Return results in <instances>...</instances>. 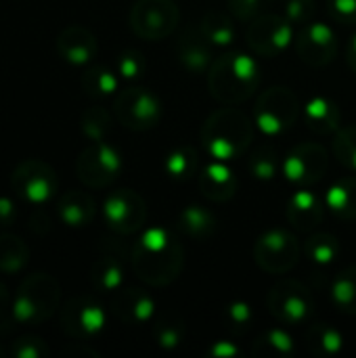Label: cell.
<instances>
[{"label":"cell","instance_id":"1","mask_svg":"<svg viewBox=\"0 0 356 358\" xmlns=\"http://www.w3.org/2000/svg\"><path fill=\"white\" fill-rule=\"evenodd\" d=\"M130 264L143 283L151 287H166L174 283L183 273L185 248L172 231L153 227L141 233L132 245Z\"/></svg>","mask_w":356,"mask_h":358},{"label":"cell","instance_id":"2","mask_svg":"<svg viewBox=\"0 0 356 358\" xmlns=\"http://www.w3.org/2000/svg\"><path fill=\"white\" fill-rule=\"evenodd\" d=\"M254 122L235 107L210 113L201 126V147L210 159L231 162L241 157L254 141Z\"/></svg>","mask_w":356,"mask_h":358},{"label":"cell","instance_id":"3","mask_svg":"<svg viewBox=\"0 0 356 358\" xmlns=\"http://www.w3.org/2000/svg\"><path fill=\"white\" fill-rule=\"evenodd\" d=\"M260 86V67L248 52H225L208 69L210 94L222 105L248 101Z\"/></svg>","mask_w":356,"mask_h":358},{"label":"cell","instance_id":"4","mask_svg":"<svg viewBox=\"0 0 356 358\" xmlns=\"http://www.w3.org/2000/svg\"><path fill=\"white\" fill-rule=\"evenodd\" d=\"M61 287L48 273L29 275L13 296L10 319L17 325H42L59 308Z\"/></svg>","mask_w":356,"mask_h":358},{"label":"cell","instance_id":"5","mask_svg":"<svg viewBox=\"0 0 356 358\" xmlns=\"http://www.w3.org/2000/svg\"><path fill=\"white\" fill-rule=\"evenodd\" d=\"M300 115V101L294 90L273 86L262 90L254 105V126L266 136L285 134Z\"/></svg>","mask_w":356,"mask_h":358},{"label":"cell","instance_id":"6","mask_svg":"<svg viewBox=\"0 0 356 358\" xmlns=\"http://www.w3.org/2000/svg\"><path fill=\"white\" fill-rule=\"evenodd\" d=\"M113 113L124 128L132 132H147L162 120V101L145 86H128L115 96Z\"/></svg>","mask_w":356,"mask_h":358},{"label":"cell","instance_id":"7","mask_svg":"<svg viewBox=\"0 0 356 358\" xmlns=\"http://www.w3.org/2000/svg\"><path fill=\"white\" fill-rule=\"evenodd\" d=\"M269 313L285 327H300L308 323L315 313L311 292L296 279H283L269 289L266 296Z\"/></svg>","mask_w":356,"mask_h":358},{"label":"cell","instance_id":"8","mask_svg":"<svg viewBox=\"0 0 356 358\" xmlns=\"http://www.w3.org/2000/svg\"><path fill=\"white\" fill-rule=\"evenodd\" d=\"M13 193L36 208L48 203L59 191V178L50 164L42 159H25L10 174Z\"/></svg>","mask_w":356,"mask_h":358},{"label":"cell","instance_id":"9","mask_svg":"<svg viewBox=\"0 0 356 358\" xmlns=\"http://www.w3.org/2000/svg\"><path fill=\"white\" fill-rule=\"evenodd\" d=\"M130 29L149 42L168 38L180 21V10L174 0H136L130 8Z\"/></svg>","mask_w":356,"mask_h":358},{"label":"cell","instance_id":"10","mask_svg":"<svg viewBox=\"0 0 356 358\" xmlns=\"http://www.w3.org/2000/svg\"><path fill=\"white\" fill-rule=\"evenodd\" d=\"M302 245L287 229H271L254 243V260L269 275H285L300 260Z\"/></svg>","mask_w":356,"mask_h":358},{"label":"cell","instance_id":"11","mask_svg":"<svg viewBox=\"0 0 356 358\" xmlns=\"http://www.w3.org/2000/svg\"><path fill=\"white\" fill-rule=\"evenodd\" d=\"M122 172V153L105 143H90L76 159V174L82 185L90 189H103L118 180Z\"/></svg>","mask_w":356,"mask_h":358},{"label":"cell","instance_id":"12","mask_svg":"<svg viewBox=\"0 0 356 358\" xmlns=\"http://www.w3.org/2000/svg\"><path fill=\"white\" fill-rule=\"evenodd\" d=\"M107 325L105 308L92 296H76L61 308V329L76 342H90Z\"/></svg>","mask_w":356,"mask_h":358},{"label":"cell","instance_id":"13","mask_svg":"<svg viewBox=\"0 0 356 358\" xmlns=\"http://www.w3.org/2000/svg\"><path fill=\"white\" fill-rule=\"evenodd\" d=\"M283 176L296 187H313L325 178L329 168V153L321 143L306 141L292 147L281 164Z\"/></svg>","mask_w":356,"mask_h":358},{"label":"cell","instance_id":"14","mask_svg":"<svg viewBox=\"0 0 356 358\" xmlns=\"http://www.w3.org/2000/svg\"><path fill=\"white\" fill-rule=\"evenodd\" d=\"M103 218L115 235H134L147 222V203L132 189H115L103 201Z\"/></svg>","mask_w":356,"mask_h":358},{"label":"cell","instance_id":"15","mask_svg":"<svg viewBox=\"0 0 356 358\" xmlns=\"http://www.w3.org/2000/svg\"><path fill=\"white\" fill-rule=\"evenodd\" d=\"M294 25L283 15H262L250 21L245 40L248 46L266 59H275L287 50V46L294 42Z\"/></svg>","mask_w":356,"mask_h":358},{"label":"cell","instance_id":"16","mask_svg":"<svg viewBox=\"0 0 356 358\" xmlns=\"http://www.w3.org/2000/svg\"><path fill=\"white\" fill-rule=\"evenodd\" d=\"M298 57L311 67H325L338 55V36L329 23L308 21L294 38Z\"/></svg>","mask_w":356,"mask_h":358},{"label":"cell","instance_id":"17","mask_svg":"<svg viewBox=\"0 0 356 358\" xmlns=\"http://www.w3.org/2000/svg\"><path fill=\"white\" fill-rule=\"evenodd\" d=\"M155 298L138 287H120L111 300L113 315L130 327H141L153 321L155 317Z\"/></svg>","mask_w":356,"mask_h":358},{"label":"cell","instance_id":"18","mask_svg":"<svg viewBox=\"0 0 356 358\" xmlns=\"http://www.w3.org/2000/svg\"><path fill=\"white\" fill-rule=\"evenodd\" d=\"M325 201L321 195H317L315 191H308L306 187H300L296 189L290 199H287V206H285V214H287V220L290 224L296 229V231H302V233H311L315 231L323 218H325Z\"/></svg>","mask_w":356,"mask_h":358},{"label":"cell","instance_id":"19","mask_svg":"<svg viewBox=\"0 0 356 358\" xmlns=\"http://www.w3.org/2000/svg\"><path fill=\"white\" fill-rule=\"evenodd\" d=\"M57 52L69 65H86L97 57L99 42L97 36L82 25H67L57 36Z\"/></svg>","mask_w":356,"mask_h":358},{"label":"cell","instance_id":"20","mask_svg":"<svg viewBox=\"0 0 356 358\" xmlns=\"http://www.w3.org/2000/svg\"><path fill=\"white\" fill-rule=\"evenodd\" d=\"M212 48L214 46L208 42V38L201 34V29L197 25H193L178 36L176 57L187 71L199 76V73H206L210 69V65L214 63Z\"/></svg>","mask_w":356,"mask_h":358},{"label":"cell","instance_id":"21","mask_svg":"<svg viewBox=\"0 0 356 358\" xmlns=\"http://www.w3.org/2000/svg\"><path fill=\"white\" fill-rule=\"evenodd\" d=\"M197 187L201 195L214 203H227L235 197L239 180L233 174V170L227 166V162L212 159L204 166V170L197 176Z\"/></svg>","mask_w":356,"mask_h":358},{"label":"cell","instance_id":"22","mask_svg":"<svg viewBox=\"0 0 356 358\" xmlns=\"http://www.w3.org/2000/svg\"><path fill=\"white\" fill-rule=\"evenodd\" d=\"M340 122H342V111L334 99L325 94H315L306 101L304 124L313 134H319V136L336 134L342 126Z\"/></svg>","mask_w":356,"mask_h":358},{"label":"cell","instance_id":"23","mask_svg":"<svg viewBox=\"0 0 356 358\" xmlns=\"http://www.w3.org/2000/svg\"><path fill=\"white\" fill-rule=\"evenodd\" d=\"M57 214L61 222L69 229H84L92 224L97 216V203L86 191H67L57 203Z\"/></svg>","mask_w":356,"mask_h":358},{"label":"cell","instance_id":"24","mask_svg":"<svg viewBox=\"0 0 356 358\" xmlns=\"http://www.w3.org/2000/svg\"><path fill=\"white\" fill-rule=\"evenodd\" d=\"M176 227L189 239L199 241V243H206V241H210L216 235V231H218V218L208 208H204L199 203H191V206H187V208L180 210L178 220H176Z\"/></svg>","mask_w":356,"mask_h":358},{"label":"cell","instance_id":"25","mask_svg":"<svg viewBox=\"0 0 356 358\" xmlns=\"http://www.w3.org/2000/svg\"><path fill=\"white\" fill-rule=\"evenodd\" d=\"M325 208L340 220H356V176L338 178L323 195Z\"/></svg>","mask_w":356,"mask_h":358},{"label":"cell","instance_id":"26","mask_svg":"<svg viewBox=\"0 0 356 358\" xmlns=\"http://www.w3.org/2000/svg\"><path fill=\"white\" fill-rule=\"evenodd\" d=\"M90 283L99 294H115L124 283V262L118 254H103L90 266Z\"/></svg>","mask_w":356,"mask_h":358},{"label":"cell","instance_id":"27","mask_svg":"<svg viewBox=\"0 0 356 358\" xmlns=\"http://www.w3.org/2000/svg\"><path fill=\"white\" fill-rule=\"evenodd\" d=\"M304 346L315 358H334L342 352L344 338L329 323H313L304 334Z\"/></svg>","mask_w":356,"mask_h":358},{"label":"cell","instance_id":"28","mask_svg":"<svg viewBox=\"0 0 356 358\" xmlns=\"http://www.w3.org/2000/svg\"><path fill=\"white\" fill-rule=\"evenodd\" d=\"M201 34L208 38V42L212 46H231L237 38V25L233 21L231 15L222 13V10H210L199 19Z\"/></svg>","mask_w":356,"mask_h":358},{"label":"cell","instance_id":"29","mask_svg":"<svg viewBox=\"0 0 356 358\" xmlns=\"http://www.w3.org/2000/svg\"><path fill=\"white\" fill-rule=\"evenodd\" d=\"M252 355L264 358H290L296 355V344L285 327H271L252 344Z\"/></svg>","mask_w":356,"mask_h":358},{"label":"cell","instance_id":"30","mask_svg":"<svg viewBox=\"0 0 356 358\" xmlns=\"http://www.w3.org/2000/svg\"><path fill=\"white\" fill-rule=\"evenodd\" d=\"M164 170L172 180L185 182L193 178L199 170V153L193 145H178L168 151L164 159Z\"/></svg>","mask_w":356,"mask_h":358},{"label":"cell","instance_id":"31","mask_svg":"<svg viewBox=\"0 0 356 358\" xmlns=\"http://www.w3.org/2000/svg\"><path fill=\"white\" fill-rule=\"evenodd\" d=\"M27 262H29L27 243L13 233H0V273L19 275L27 266Z\"/></svg>","mask_w":356,"mask_h":358},{"label":"cell","instance_id":"32","mask_svg":"<svg viewBox=\"0 0 356 358\" xmlns=\"http://www.w3.org/2000/svg\"><path fill=\"white\" fill-rule=\"evenodd\" d=\"M80 84L88 96L103 99V96H111L113 92H118L120 76H118V71H113L105 65H92L82 73Z\"/></svg>","mask_w":356,"mask_h":358},{"label":"cell","instance_id":"33","mask_svg":"<svg viewBox=\"0 0 356 358\" xmlns=\"http://www.w3.org/2000/svg\"><path fill=\"white\" fill-rule=\"evenodd\" d=\"M329 294H332L334 306L340 313L348 317H356V264L336 275Z\"/></svg>","mask_w":356,"mask_h":358},{"label":"cell","instance_id":"34","mask_svg":"<svg viewBox=\"0 0 356 358\" xmlns=\"http://www.w3.org/2000/svg\"><path fill=\"white\" fill-rule=\"evenodd\" d=\"M304 256L317 266H329L340 256V239L332 233H315L304 241Z\"/></svg>","mask_w":356,"mask_h":358},{"label":"cell","instance_id":"35","mask_svg":"<svg viewBox=\"0 0 356 358\" xmlns=\"http://www.w3.org/2000/svg\"><path fill=\"white\" fill-rule=\"evenodd\" d=\"M248 170L254 178L258 180H273L279 172V155H277V149L269 143H260L250 159H248Z\"/></svg>","mask_w":356,"mask_h":358},{"label":"cell","instance_id":"36","mask_svg":"<svg viewBox=\"0 0 356 358\" xmlns=\"http://www.w3.org/2000/svg\"><path fill=\"white\" fill-rule=\"evenodd\" d=\"M80 130L90 141H105L111 132V113L105 107H88L80 117Z\"/></svg>","mask_w":356,"mask_h":358},{"label":"cell","instance_id":"37","mask_svg":"<svg viewBox=\"0 0 356 358\" xmlns=\"http://www.w3.org/2000/svg\"><path fill=\"white\" fill-rule=\"evenodd\" d=\"M153 336L162 350H176L187 338V325L178 317H164L155 323Z\"/></svg>","mask_w":356,"mask_h":358},{"label":"cell","instance_id":"38","mask_svg":"<svg viewBox=\"0 0 356 358\" xmlns=\"http://www.w3.org/2000/svg\"><path fill=\"white\" fill-rule=\"evenodd\" d=\"M334 155L346 170L356 174V126H340L334 136Z\"/></svg>","mask_w":356,"mask_h":358},{"label":"cell","instance_id":"39","mask_svg":"<svg viewBox=\"0 0 356 358\" xmlns=\"http://www.w3.org/2000/svg\"><path fill=\"white\" fill-rule=\"evenodd\" d=\"M225 323L233 334H245L254 323V310L245 300H235L225 308Z\"/></svg>","mask_w":356,"mask_h":358},{"label":"cell","instance_id":"40","mask_svg":"<svg viewBox=\"0 0 356 358\" xmlns=\"http://www.w3.org/2000/svg\"><path fill=\"white\" fill-rule=\"evenodd\" d=\"M147 69V63H145V57L141 50L136 48H126L118 55V61H115V71L120 78L124 80H138Z\"/></svg>","mask_w":356,"mask_h":358},{"label":"cell","instance_id":"41","mask_svg":"<svg viewBox=\"0 0 356 358\" xmlns=\"http://www.w3.org/2000/svg\"><path fill=\"white\" fill-rule=\"evenodd\" d=\"M8 355L15 358H48L50 348L46 346L44 340L36 336H23L13 342V346L8 348Z\"/></svg>","mask_w":356,"mask_h":358},{"label":"cell","instance_id":"42","mask_svg":"<svg viewBox=\"0 0 356 358\" xmlns=\"http://www.w3.org/2000/svg\"><path fill=\"white\" fill-rule=\"evenodd\" d=\"M317 13V2L315 0H287L285 6V17L292 21V25H306L308 21L315 19Z\"/></svg>","mask_w":356,"mask_h":358},{"label":"cell","instance_id":"43","mask_svg":"<svg viewBox=\"0 0 356 358\" xmlns=\"http://www.w3.org/2000/svg\"><path fill=\"white\" fill-rule=\"evenodd\" d=\"M327 13L340 25H356V0H327Z\"/></svg>","mask_w":356,"mask_h":358},{"label":"cell","instance_id":"44","mask_svg":"<svg viewBox=\"0 0 356 358\" xmlns=\"http://www.w3.org/2000/svg\"><path fill=\"white\" fill-rule=\"evenodd\" d=\"M262 8V0H229V13L239 21H254Z\"/></svg>","mask_w":356,"mask_h":358},{"label":"cell","instance_id":"45","mask_svg":"<svg viewBox=\"0 0 356 358\" xmlns=\"http://www.w3.org/2000/svg\"><path fill=\"white\" fill-rule=\"evenodd\" d=\"M206 355L214 358H233L239 357L241 350H239V346H235L231 340H218V342H214V344L206 350Z\"/></svg>","mask_w":356,"mask_h":358},{"label":"cell","instance_id":"46","mask_svg":"<svg viewBox=\"0 0 356 358\" xmlns=\"http://www.w3.org/2000/svg\"><path fill=\"white\" fill-rule=\"evenodd\" d=\"M17 222V206L10 197L0 195V229H8Z\"/></svg>","mask_w":356,"mask_h":358},{"label":"cell","instance_id":"47","mask_svg":"<svg viewBox=\"0 0 356 358\" xmlns=\"http://www.w3.org/2000/svg\"><path fill=\"white\" fill-rule=\"evenodd\" d=\"M29 231L38 237L48 235L50 233V218L44 210H36L29 218Z\"/></svg>","mask_w":356,"mask_h":358},{"label":"cell","instance_id":"48","mask_svg":"<svg viewBox=\"0 0 356 358\" xmlns=\"http://www.w3.org/2000/svg\"><path fill=\"white\" fill-rule=\"evenodd\" d=\"M63 357H88V358H99V352L94 348L88 346V342H73L71 346L61 350Z\"/></svg>","mask_w":356,"mask_h":358},{"label":"cell","instance_id":"49","mask_svg":"<svg viewBox=\"0 0 356 358\" xmlns=\"http://www.w3.org/2000/svg\"><path fill=\"white\" fill-rule=\"evenodd\" d=\"M10 308H13V300H10V294L6 289V285L0 281V319L10 315Z\"/></svg>","mask_w":356,"mask_h":358},{"label":"cell","instance_id":"50","mask_svg":"<svg viewBox=\"0 0 356 358\" xmlns=\"http://www.w3.org/2000/svg\"><path fill=\"white\" fill-rule=\"evenodd\" d=\"M346 61H348V67L356 73V31L355 36L350 38L348 42V48H346Z\"/></svg>","mask_w":356,"mask_h":358},{"label":"cell","instance_id":"51","mask_svg":"<svg viewBox=\"0 0 356 358\" xmlns=\"http://www.w3.org/2000/svg\"><path fill=\"white\" fill-rule=\"evenodd\" d=\"M6 355H8V350H6L4 346H0V358H4V357H6Z\"/></svg>","mask_w":356,"mask_h":358}]
</instances>
